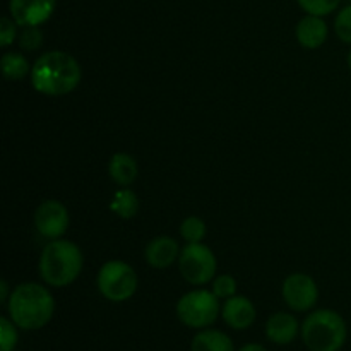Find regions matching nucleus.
Returning <instances> with one entry per match:
<instances>
[{
    "mask_svg": "<svg viewBox=\"0 0 351 351\" xmlns=\"http://www.w3.org/2000/svg\"><path fill=\"white\" fill-rule=\"evenodd\" d=\"M9 317L24 331L45 328L55 314V298L38 283H21L7 302Z\"/></svg>",
    "mask_w": 351,
    "mask_h": 351,
    "instance_id": "f03ea898",
    "label": "nucleus"
},
{
    "mask_svg": "<svg viewBox=\"0 0 351 351\" xmlns=\"http://www.w3.org/2000/svg\"><path fill=\"white\" fill-rule=\"evenodd\" d=\"M110 209L115 213L117 216L123 219H130L132 216H136V213L139 211V199L134 194L130 189H120L115 192L112 199V204Z\"/></svg>",
    "mask_w": 351,
    "mask_h": 351,
    "instance_id": "a211bd4d",
    "label": "nucleus"
},
{
    "mask_svg": "<svg viewBox=\"0 0 351 351\" xmlns=\"http://www.w3.org/2000/svg\"><path fill=\"white\" fill-rule=\"evenodd\" d=\"M223 321L237 331H243V329L250 328L256 321V307L252 302L242 295H233V297L226 298L225 305L221 308Z\"/></svg>",
    "mask_w": 351,
    "mask_h": 351,
    "instance_id": "9b49d317",
    "label": "nucleus"
},
{
    "mask_svg": "<svg viewBox=\"0 0 351 351\" xmlns=\"http://www.w3.org/2000/svg\"><path fill=\"white\" fill-rule=\"evenodd\" d=\"M16 26H19V24L12 17H2V21H0V47L7 48L14 43L17 36Z\"/></svg>",
    "mask_w": 351,
    "mask_h": 351,
    "instance_id": "393cba45",
    "label": "nucleus"
},
{
    "mask_svg": "<svg viewBox=\"0 0 351 351\" xmlns=\"http://www.w3.org/2000/svg\"><path fill=\"white\" fill-rule=\"evenodd\" d=\"M19 45L23 50L27 51H34L43 45V33L40 31L38 26H29L24 27V31L21 33L19 38Z\"/></svg>",
    "mask_w": 351,
    "mask_h": 351,
    "instance_id": "5701e85b",
    "label": "nucleus"
},
{
    "mask_svg": "<svg viewBox=\"0 0 351 351\" xmlns=\"http://www.w3.org/2000/svg\"><path fill=\"white\" fill-rule=\"evenodd\" d=\"M192 351H233V341L225 332L204 329L192 339Z\"/></svg>",
    "mask_w": 351,
    "mask_h": 351,
    "instance_id": "dca6fc26",
    "label": "nucleus"
},
{
    "mask_svg": "<svg viewBox=\"0 0 351 351\" xmlns=\"http://www.w3.org/2000/svg\"><path fill=\"white\" fill-rule=\"evenodd\" d=\"M96 285L106 300L119 304L134 297L139 287V278L130 264L123 261H108L99 269Z\"/></svg>",
    "mask_w": 351,
    "mask_h": 351,
    "instance_id": "39448f33",
    "label": "nucleus"
},
{
    "mask_svg": "<svg viewBox=\"0 0 351 351\" xmlns=\"http://www.w3.org/2000/svg\"><path fill=\"white\" fill-rule=\"evenodd\" d=\"M108 173L117 185H120V187H129L130 184L136 182L139 168H137V161L130 154L115 153L112 156V160H110Z\"/></svg>",
    "mask_w": 351,
    "mask_h": 351,
    "instance_id": "2eb2a0df",
    "label": "nucleus"
},
{
    "mask_svg": "<svg viewBox=\"0 0 351 351\" xmlns=\"http://www.w3.org/2000/svg\"><path fill=\"white\" fill-rule=\"evenodd\" d=\"M213 293L218 298H230L237 295V281L230 274H221L213 283Z\"/></svg>",
    "mask_w": 351,
    "mask_h": 351,
    "instance_id": "b1692460",
    "label": "nucleus"
},
{
    "mask_svg": "<svg viewBox=\"0 0 351 351\" xmlns=\"http://www.w3.org/2000/svg\"><path fill=\"white\" fill-rule=\"evenodd\" d=\"M283 300L291 311L307 312L315 307L319 300V288L308 274L295 273L283 281Z\"/></svg>",
    "mask_w": 351,
    "mask_h": 351,
    "instance_id": "6e6552de",
    "label": "nucleus"
},
{
    "mask_svg": "<svg viewBox=\"0 0 351 351\" xmlns=\"http://www.w3.org/2000/svg\"><path fill=\"white\" fill-rule=\"evenodd\" d=\"M335 31L343 43L351 45V5L343 7L335 19Z\"/></svg>",
    "mask_w": 351,
    "mask_h": 351,
    "instance_id": "4be33fe9",
    "label": "nucleus"
},
{
    "mask_svg": "<svg viewBox=\"0 0 351 351\" xmlns=\"http://www.w3.org/2000/svg\"><path fill=\"white\" fill-rule=\"evenodd\" d=\"M31 84L47 96H65L74 91L82 77L79 62L65 51H47L31 69Z\"/></svg>",
    "mask_w": 351,
    "mask_h": 351,
    "instance_id": "f257e3e1",
    "label": "nucleus"
},
{
    "mask_svg": "<svg viewBox=\"0 0 351 351\" xmlns=\"http://www.w3.org/2000/svg\"><path fill=\"white\" fill-rule=\"evenodd\" d=\"M350 2H351V0H350Z\"/></svg>",
    "mask_w": 351,
    "mask_h": 351,
    "instance_id": "c85d7f7f",
    "label": "nucleus"
},
{
    "mask_svg": "<svg viewBox=\"0 0 351 351\" xmlns=\"http://www.w3.org/2000/svg\"><path fill=\"white\" fill-rule=\"evenodd\" d=\"M239 351H267V350L264 348V346L257 345V343H249V345L242 346Z\"/></svg>",
    "mask_w": 351,
    "mask_h": 351,
    "instance_id": "bb28decb",
    "label": "nucleus"
},
{
    "mask_svg": "<svg viewBox=\"0 0 351 351\" xmlns=\"http://www.w3.org/2000/svg\"><path fill=\"white\" fill-rule=\"evenodd\" d=\"M144 257L151 267L165 269V267H170L180 257V249H178L177 240L171 239V237H156L147 243Z\"/></svg>",
    "mask_w": 351,
    "mask_h": 351,
    "instance_id": "f8f14e48",
    "label": "nucleus"
},
{
    "mask_svg": "<svg viewBox=\"0 0 351 351\" xmlns=\"http://www.w3.org/2000/svg\"><path fill=\"white\" fill-rule=\"evenodd\" d=\"M348 328L338 312L315 311L302 324V339L311 351H339L345 346Z\"/></svg>",
    "mask_w": 351,
    "mask_h": 351,
    "instance_id": "20e7f679",
    "label": "nucleus"
},
{
    "mask_svg": "<svg viewBox=\"0 0 351 351\" xmlns=\"http://www.w3.org/2000/svg\"><path fill=\"white\" fill-rule=\"evenodd\" d=\"M57 0H10V17L19 26H40L47 23L55 12Z\"/></svg>",
    "mask_w": 351,
    "mask_h": 351,
    "instance_id": "9d476101",
    "label": "nucleus"
},
{
    "mask_svg": "<svg viewBox=\"0 0 351 351\" xmlns=\"http://www.w3.org/2000/svg\"><path fill=\"white\" fill-rule=\"evenodd\" d=\"M216 267H218V263H216L215 254L204 243H187L180 250L178 269L187 283L197 285V287L209 283L215 278Z\"/></svg>",
    "mask_w": 351,
    "mask_h": 351,
    "instance_id": "0eeeda50",
    "label": "nucleus"
},
{
    "mask_svg": "<svg viewBox=\"0 0 351 351\" xmlns=\"http://www.w3.org/2000/svg\"><path fill=\"white\" fill-rule=\"evenodd\" d=\"M295 34H297V41L302 47L315 50V48L322 47L328 40V24L322 17L307 14L298 21Z\"/></svg>",
    "mask_w": 351,
    "mask_h": 351,
    "instance_id": "4468645a",
    "label": "nucleus"
},
{
    "mask_svg": "<svg viewBox=\"0 0 351 351\" xmlns=\"http://www.w3.org/2000/svg\"><path fill=\"white\" fill-rule=\"evenodd\" d=\"M219 315V298L213 291L194 290L185 293L177 304V317L192 329H206Z\"/></svg>",
    "mask_w": 351,
    "mask_h": 351,
    "instance_id": "423d86ee",
    "label": "nucleus"
},
{
    "mask_svg": "<svg viewBox=\"0 0 351 351\" xmlns=\"http://www.w3.org/2000/svg\"><path fill=\"white\" fill-rule=\"evenodd\" d=\"M19 341L17 326L10 319L0 317V351H12Z\"/></svg>",
    "mask_w": 351,
    "mask_h": 351,
    "instance_id": "412c9836",
    "label": "nucleus"
},
{
    "mask_svg": "<svg viewBox=\"0 0 351 351\" xmlns=\"http://www.w3.org/2000/svg\"><path fill=\"white\" fill-rule=\"evenodd\" d=\"M2 72L3 77L9 79V81H21V79L26 77L27 74H31V65L27 62V58L23 53H17V51H7L2 57Z\"/></svg>",
    "mask_w": 351,
    "mask_h": 351,
    "instance_id": "f3484780",
    "label": "nucleus"
},
{
    "mask_svg": "<svg viewBox=\"0 0 351 351\" xmlns=\"http://www.w3.org/2000/svg\"><path fill=\"white\" fill-rule=\"evenodd\" d=\"M206 233H208L206 223L202 221L201 218H197V216H189V218H185L184 221H182L180 235L187 243L202 242Z\"/></svg>",
    "mask_w": 351,
    "mask_h": 351,
    "instance_id": "6ab92c4d",
    "label": "nucleus"
},
{
    "mask_svg": "<svg viewBox=\"0 0 351 351\" xmlns=\"http://www.w3.org/2000/svg\"><path fill=\"white\" fill-rule=\"evenodd\" d=\"M298 329L300 324L288 312H276L266 322V336L274 345H290L298 336Z\"/></svg>",
    "mask_w": 351,
    "mask_h": 351,
    "instance_id": "ddd939ff",
    "label": "nucleus"
},
{
    "mask_svg": "<svg viewBox=\"0 0 351 351\" xmlns=\"http://www.w3.org/2000/svg\"><path fill=\"white\" fill-rule=\"evenodd\" d=\"M69 223V211L60 201H45L38 206L34 213V226L38 233L48 240H57L67 232Z\"/></svg>",
    "mask_w": 351,
    "mask_h": 351,
    "instance_id": "1a4fd4ad",
    "label": "nucleus"
},
{
    "mask_svg": "<svg viewBox=\"0 0 351 351\" xmlns=\"http://www.w3.org/2000/svg\"><path fill=\"white\" fill-rule=\"evenodd\" d=\"M297 3L311 16L324 17L335 12L339 3H341V0H297Z\"/></svg>",
    "mask_w": 351,
    "mask_h": 351,
    "instance_id": "aec40b11",
    "label": "nucleus"
},
{
    "mask_svg": "<svg viewBox=\"0 0 351 351\" xmlns=\"http://www.w3.org/2000/svg\"><path fill=\"white\" fill-rule=\"evenodd\" d=\"M84 266L81 249L69 240H51L40 257V276L53 288H64L74 283Z\"/></svg>",
    "mask_w": 351,
    "mask_h": 351,
    "instance_id": "7ed1b4c3",
    "label": "nucleus"
},
{
    "mask_svg": "<svg viewBox=\"0 0 351 351\" xmlns=\"http://www.w3.org/2000/svg\"><path fill=\"white\" fill-rule=\"evenodd\" d=\"M348 67L351 69V50H350V53H348Z\"/></svg>",
    "mask_w": 351,
    "mask_h": 351,
    "instance_id": "cd10ccee",
    "label": "nucleus"
},
{
    "mask_svg": "<svg viewBox=\"0 0 351 351\" xmlns=\"http://www.w3.org/2000/svg\"><path fill=\"white\" fill-rule=\"evenodd\" d=\"M0 302L2 304L9 302V285H7V281H0Z\"/></svg>",
    "mask_w": 351,
    "mask_h": 351,
    "instance_id": "a878e982",
    "label": "nucleus"
}]
</instances>
